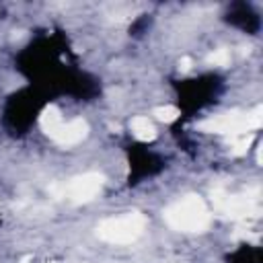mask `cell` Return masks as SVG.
<instances>
[{
	"label": "cell",
	"instance_id": "cell-1",
	"mask_svg": "<svg viewBox=\"0 0 263 263\" xmlns=\"http://www.w3.org/2000/svg\"><path fill=\"white\" fill-rule=\"evenodd\" d=\"M164 220L175 230L201 232L210 224V212L203 199H199L197 195H187L164 212Z\"/></svg>",
	"mask_w": 263,
	"mask_h": 263
},
{
	"label": "cell",
	"instance_id": "cell-2",
	"mask_svg": "<svg viewBox=\"0 0 263 263\" xmlns=\"http://www.w3.org/2000/svg\"><path fill=\"white\" fill-rule=\"evenodd\" d=\"M146 228V218L140 212H127L123 216L107 218L99 224L97 234L111 245H129Z\"/></svg>",
	"mask_w": 263,
	"mask_h": 263
},
{
	"label": "cell",
	"instance_id": "cell-3",
	"mask_svg": "<svg viewBox=\"0 0 263 263\" xmlns=\"http://www.w3.org/2000/svg\"><path fill=\"white\" fill-rule=\"evenodd\" d=\"M101 187H103V177L99 173H84L74 177L64 187V195L74 203H86L101 193Z\"/></svg>",
	"mask_w": 263,
	"mask_h": 263
},
{
	"label": "cell",
	"instance_id": "cell-4",
	"mask_svg": "<svg viewBox=\"0 0 263 263\" xmlns=\"http://www.w3.org/2000/svg\"><path fill=\"white\" fill-rule=\"evenodd\" d=\"M86 121L84 119H64V123L60 125V129L53 134V140L60 146H74L78 142H82V138L86 136Z\"/></svg>",
	"mask_w": 263,
	"mask_h": 263
},
{
	"label": "cell",
	"instance_id": "cell-5",
	"mask_svg": "<svg viewBox=\"0 0 263 263\" xmlns=\"http://www.w3.org/2000/svg\"><path fill=\"white\" fill-rule=\"evenodd\" d=\"M129 129H132V136L140 142H148V140H154L156 138V127L154 123L146 117V115H136L132 117L129 121Z\"/></svg>",
	"mask_w": 263,
	"mask_h": 263
},
{
	"label": "cell",
	"instance_id": "cell-6",
	"mask_svg": "<svg viewBox=\"0 0 263 263\" xmlns=\"http://www.w3.org/2000/svg\"><path fill=\"white\" fill-rule=\"evenodd\" d=\"M154 117L164 121V123H171V121H175L179 117V109L175 105H160V107L154 109Z\"/></svg>",
	"mask_w": 263,
	"mask_h": 263
},
{
	"label": "cell",
	"instance_id": "cell-7",
	"mask_svg": "<svg viewBox=\"0 0 263 263\" xmlns=\"http://www.w3.org/2000/svg\"><path fill=\"white\" fill-rule=\"evenodd\" d=\"M208 64H212V66H218V68H224V66H228V64H230V51H228V49H224V47H220V49H214V51L208 55Z\"/></svg>",
	"mask_w": 263,
	"mask_h": 263
}]
</instances>
